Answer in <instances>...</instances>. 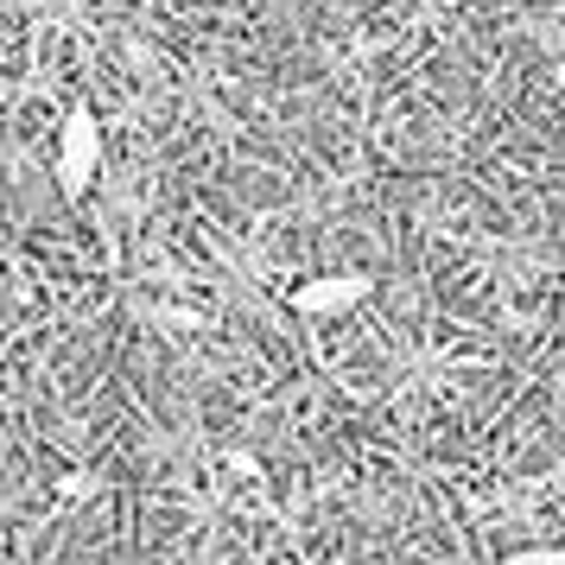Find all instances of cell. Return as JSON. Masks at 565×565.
<instances>
[{
	"label": "cell",
	"instance_id": "cell-1",
	"mask_svg": "<svg viewBox=\"0 0 565 565\" xmlns=\"http://www.w3.org/2000/svg\"><path fill=\"white\" fill-rule=\"evenodd\" d=\"M103 172V121L89 108H71L64 128H57V191L64 198H83Z\"/></svg>",
	"mask_w": 565,
	"mask_h": 565
},
{
	"label": "cell",
	"instance_id": "cell-2",
	"mask_svg": "<svg viewBox=\"0 0 565 565\" xmlns=\"http://www.w3.org/2000/svg\"><path fill=\"white\" fill-rule=\"evenodd\" d=\"M369 299V274H318L292 292V306L306 311V318H337V311H350Z\"/></svg>",
	"mask_w": 565,
	"mask_h": 565
},
{
	"label": "cell",
	"instance_id": "cell-3",
	"mask_svg": "<svg viewBox=\"0 0 565 565\" xmlns=\"http://www.w3.org/2000/svg\"><path fill=\"white\" fill-rule=\"evenodd\" d=\"M502 565H565V546H521Z\"/></svg>",
	"mask_w": 565,
	"mask_h": 565
}]
</instances>
